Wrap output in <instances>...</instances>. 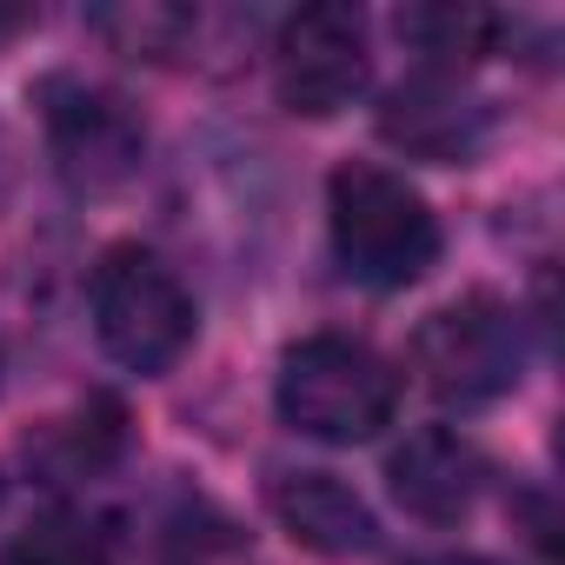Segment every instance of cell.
<instances>
[{
	"instance_id": "6da1fadb",
	"label": "cell",
	"mask_w": 565,
	"mask_h": 565,
	"mask_svg": "<svg viewBox=\"0 0 565 565\" xmlns=\"http://www.w3.org/2000/svg\"><path fill=\"white\" fill-rule=\"evenodd\" d=\"M327 220H333V253L360 287H413V279L439 259V220L406 173L353 160L327 186Z\"/></svg>"
},
{
	"instance_id": "7a4b0ae2",
	"label": "cell",
	"mask_w": 565,
	"mask_h": 565,
	"mask_svg": "<svg viewBox=\"0 0 565 565\" xmlns=\"http://www.w3.org/2000/svg\"><path fill=\"white\" fill-rule=\"evenodd\" d=\"M399 413V373L353 333H313L279 360V419L327 446L380 439Z\"/></svg>"
},
{
	"instance_id": "3957f363",
	"label": "cell",
	"mask_w": 565,
	"mask_h": 565,
	"mask_svg": "<svg viewBox=\"0 0 565 565\" xmlns=\"http://www.w3.org/2000/svg\"><path fill=\"white\" fill-rule=\"evenodd\" d=\"M94 333L127 373H167L193 347V294L147 246H114L94 266Z\"/></svg>"
},
{
	"instance_id": "277c9868",
	"label": "cell",
	"mask_w": 565,
	"mask_h": 565,
	"mask_svg": "<svg viewBox=\"0 0 565 565\" xmlns=\"http://www.w3.org/2000/svg\"><path fill=\"white\" fill-rule=\"evenodd\" d=\"M413 373L446 406H492L525 373V327L505 300L466 294L419 320L413 333Z\"/></svg>"
},
{
	"instance_id": "5b68a950",
	"label": "cell",
	"mask_w": 565,
	"mask_h": 565,
	"mask_svg": "<svg viewBox=\"0 0 565 565\" xmlns=\"http://www.w3.org/2000/svg\"><path fill=\"white\" fill-rule=\"evenodd\" d=\"M41 107H47V147H54V167L67 186L114 193L140 173L147 127L120 94L87 87V81H47Z\"/></svg>"
},
{
	"instance_id": "8992f818",
	"label": "cell",
	"mask_w": 565,
	"mask_h": 565,
	"mask_svg": "<svg viewBox=\"0 0 565 565\" xmlns=\"http://www.w3.org/2000/svg\"><path fill=\"white\" fill-rule=\"evenodd\" d=\"M366 21L353 8H300L273 41V81L294 114H340L366 87Z\"/></svg>"
},
{
	"instance_id": "52a82bcc",
	"label": "cell",
	"mask_w": 565,
	"mask_h": 565,
	"mask_svg": "<svg viewBox=\"0 0 565 565\" xmlns=\"http://www.w3.org/2000/svg\"><path fill=\"white\" fill-rule=\"evenodd\" d=\"M486 127H492V107L472 87H459V74H439V67L406 74L380 107V134L413 160H472L486 147Z\"/></svg>"
},
{
	"instance_id": "ba28073f",
	"label": "cell",
	"mask_w": 565,
	"mask_h": 565,
	"mask_svg": "<svg viewBox=\"0 0 565 565\" xmlns=\"http://www.w3.org/2000/svg\"><path fill=\"white\" fill-rule=\"evenodd\" d=\"M393 499L426 525H459L486 492V452L452 426H419L386 459Z\"/></svg>"
},
{
	"instance_id": "9c48e42d",
	"label": "cell",
	"mask_w": 565,
	"mask_h": 565,
	"mask_svg": "<svg viewBox=\"0 0 565 565\" xmlns=\"http://www.w3.org/2000/svg\"><path fill=\"white\" fill-rule=\"evenodd\" d=\"M266 499H273L279 525H287L300 545L327 552V558L373 552V539H380V525H373L366 499H360L347 479H333V472H279Z\"/></svg>"
},
{
	"instance_id": "30bf717a",
	"label": "cell",
	"mask_w": 565,
	"mask_h": 565,
	"mask_svg": "<svg viewBox=\"0 0 565 565\" xmlns=\"http://www.w3.org/2000/svg\"><path fill=\"white\" fill-rule=\"evenodd\" d=\"M499 34H505V14H492V8H413V14H399V41H413L426 54V67H439V74L486 61L499 47Z\"/></svg>"
},
{
	"instance_id": "8fae6325",
	"label": "cell",
	"mask_w": 565,
	"mask_h": 565,
	"mask_svg": "<svg viewBox=\"0 0 565 565\" xmlns=\"http://www.w3.org/2000/svg\"><path fill=\"white\" fill-rule=\"evenodd\" d=\"M120 446H127V433H120V406H114V399H94L87 413L54 419V426L28 446V459H34L41 472H54V479H87V472L114 466Z\"/></svg>"
},
{
	"instance_id": "7c38bea8",
	"label": "cell",
	"mask_w": 565,
	"mask_h": 565,
	"mask_svg": "<svg viewBox=\"0 0 565 565\" xmlns=\"http://www.w3.org/2000/svg\"><path fill=\"white\" fill-rule=\"evenodd\" d=\"M0 565H107V552L81 519H41L21 539H8Z\"/></svg>"
},
{
	"instance_id": "4fadbf2b",
	"label": "cell",
	"mask_w": 565,
	"mask_h": 565,
	"mask_svg": "<svg viewBox=\"0 0 565 565\" xmlns=\"http://www.w3.org/2000/svg\"><path fill=\"white\" fill-rule=\"evenodd\" d=\"M100 34H107L120 54L167 61V54L193 34V14H186V8H120V14H100Z\"/></svg>"
},
{
	"instance_id": "5bb4252c",
	"label": "cell",
	"mask_w": 565,
	"mask_h": 565,
	"mask_svg": "<svg viewBox=\"0 0 565 565\" xmlns=\"http://www.w3.org/2000/svg\"><path fill=\"white\" fill-rule=\"evenodd\" d=\"M426 565H492V558H472V552H459V558H426Z\"/></svg>"
}]
</instances>
